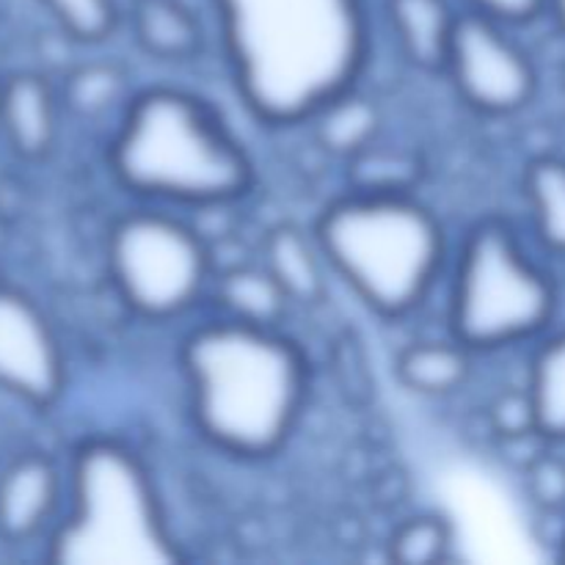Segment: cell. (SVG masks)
<instances>
[{
    "label": "cell",
    "instance_id": "obj_26",
    "mask_svg": "<svg viewBox=\"0 0 565 565\" xmlns=\"http://www.w3.org/2000/svg\"><path fill=\"white\" fill-rule=\"evenodd\" d=\"M546 9H552V17H555V22L565 33V0H550V6H546Z\"/></svg>",
    "mask_w": 565,
    "mask_h": 565
},
{
    "label": "cell",
    "instance_id": "obj_29",
    "mask_svg": "<svg viewBox=\"0 0 565 565\" xmlns=\"http://www.w3.org/2000/svg\"><path fill=\"white\" fill-rule=\"evenodd\" d=\"M563 77H565V72H563Z\"/></svg>",
    "mask_w": 565,
    "mask_h": 565
},
{
    "label": "cell",
    "instance_id": "obj_12",
    "mask_svg": "<svg viewBox=\"0 0 565 565\" xmlns=\"http://www.w3.org/2000/svg\"><path fill=\"white\" fill-rule=\"evenodd\" d=\"M384 9L403 58L423 72L445 70L458 20L450 0H384Z\"/></svg>",
    "mask_w": 565,
    "mask_h": 565
},
{
    "label": "cell",
    "instance_id": "obj_4",
    "mask_svg": "<svg viewBox=\"0 0 565 565\" xmlns=\"http://www.w3.org/2000/svg\"><path fill=\"white\" fill-rule=\"evenodd\" d=\"M323 257L384 318L414 312L445 263V230L408 191H353L315 226Z\"/></svg>",
    "mask_w": 565,
    "mask_h": 565
},
{
    "label": "cell",
    "instance_id": "obj_15",
    "mask_svg": "<svg viewBox=\"0 0 565 565\" xmlns=\"http://www.w3.org/2000/svg\"><path fill=\"white\" fill-rule=\"evenodd\" d=\"M395 373L406 390L423 397H447L472 375V348L461 340L412 342L397 353Z\"/></svg>",
    "mask_w": 565,
    "mask_h": 565
},
{
    "label": "cell",
    "instance_id": "obj_3",
    "mask_svg": "<svg viewBox=\"0 0 565 565\" xmlns=\"http://www.w3.org/2000/svg\"><path fill=\"white\" fill-rule=\"evenodd\" d=\"M116 180L143 199L218 207L248 193L254 166L207 103L177 88L130 99L110 143Z\"/></svg>",
    "mask_w": 565,
    "mask_h": 565
},
{
    "label": "cell",
    "instance_id": "obj_19",
    "mask_svg": "<svg viewBox=\"0 0 565 565\" xmlns=\"http://www.w3.org/2000/svg\"><path fill=\"white\" fill-rule=\"evenodd\" d=\"M524 193L530 199L541 243L565 257V160H533L524 169Z\"/></svg>",
    "mask_w": 565,
    "mask_h": 565
},
{
    "label": "cell",
    "instance_id": "obj_18",
    "mask_svg": "<svg viewBox=\"0 0 565 565\" xmlns=\"http://www.w3.org/2000/svg\"><path fill=\"white\" fill-rule=\"evenodd\" d=\"M527 390L539 434L546 441H565V331L546 340L535 353Z\"/></svg>",
    "mask_w": 565,
    "mask_h": 565
},
{
    "label": "cell",
    "instance_id": "obj_1",
    "mask_svg": "<svg viewBox=\"0 0 565 565\" xmlns=\"http://www.w3.org/2000/svg\"><path fill=\"white\" fill-rule=\"evenodd\" d=\"M237 92L270 125L312 119L367 61L362 0H215Z\"/></svg>",
    "mask_w": 565,
    "mask_h": 565
},
{
    "label": "cell",
    "instance_id": "obj_20",
    "mask_svg": "<svg viewBox=\"0 0 565 565\" xmlns=\"http://www.w3.org/2000/svg\"><path fill=\"white\" fill-rule=\"evenodd\" d=\"M127 75L110 61H88L75 66L64 81V105L83 119H99L125 99Z\"/></svg>",
    "mask_w": 565,
    "mask_h": 565
},
{
    "label": "cell",
    "instance_id": "obj_13",
    "mask_svg": "<svg viewBox=\"0 0 565 565\" xmlns=\"http://www.w3.org/2000/svg\"><path fill=\"white\" fill-rule=\"evenodd\" d=\"M132 36L158 61H191L202 53L199 17L182 0H132Z\"/></svg>",
    "mask_w": 565,
    "mask_h": 565
},
{
    "label": "cell",
    "instance_id": "obj_24",
    "mask_svg": "<svg viewBox=\"0 0 565 565\" xmlns=\"http://www.w3.org/2000/svg\"><path fill=\"white\" fill-rule=\"evenodd\" d=\"M524 478H527V491L533 502L544 511H561L565 508V461L552 456V452H541L533 461L524 467Z\"/></svg>",
    "mask_w": 565,
    "mask_h": 565
},
{
    "label": "cell",
    "instance_id": "obj_11",
    "mask_svg": "<svg viewBox=\"0 0 565 565\" xmlns=\"http://www.w3.org/2000/svg\"><path fill=\"white\" fill-rule=\"evenodd\" d=\"M0 132L11 152L25 160L50 154L58 136V99L44 75L17 72L3 81L0 94Z\"/></svg>",
    "mask_w": 565,
    "mask_h": 565
},
{
    "label": "cell",
    "instance_id": "obj_14",
    "mask_svg": "<svg viewBox=\"0 0 565 565\" xmlns=\"http://www.w3.org/2000/svg\"><path fill=\"white\" fill-rule=\"evenodd\" d=\"M323 248L301 226L281 224L265 237V268L292 303H318L326 292Z\"/></svg>",
    "mask_w": 565,
    "mask_h": 565
},
{
    "label": "cell",
    "instance_id": "obj_5",
    "mask_svg": "<svg viewBox=\"0 0 565 565\" xmlns=\"http://www.w3.org/2000/svg\"><path fill=\"white\" fill-rule=\"evenodd\" d=\"M64 565H169L180 561L147 469L116 441H88L72 467V511L50 546Z\"/></svg>",
    "mask_w": 565,
    "mask_h": 565
},
{
    "label": "cell",
    "instance_id": "obj_10",
    "mask_svg": "<svg viewBox=\"0 0 565 565\" xmlns=\"http://www.w3.org/2000/svg\"><path fill=\"white\" fill-rule=\"evenodd\" d=\"M58 469L42 452H25L0 475V535L11 544L44 530L58 505Z\"/></svg>",
    "mask_w": 565,
    "mask_h": 565
},
{
    "label": "cell",
    "instance_id": "obj_9",
    "mask_svg": "<svg viewBox=\"0 0 565 565\" xmlns=\"http://www.w3.org/2000/svg\"><path fill=\"white\" fill-rule=\"evenodd\" d=\"M0 390L47 408L64 390V353L42 309L0 285Z\"/></svg>",
    "mask_w": 565,
    "mask_h": 565
},
{
    "label": "cell",
    "instance_id": "obj_22",
    "mask_svg": "<svg viewBox=\"0 0 565 565\" xmlns=\"http://www.w3.org/2000/svg\"><path fill=\"white\" fill-rule=\"evenodd\" d=\"M50 11L61 31L83 44L103 42L119 22L116 0H39Z\"/></svg>",
    "mask_w": 565,
    "mask_h": 565
},
{
    "label": "cell",
    "instance_id": "obj_23",
    "mask_svg": "<svg viewBox=\"0 0 565 565\" xmlns=\"http://www.w3.org/2000/svg\"><path fill=\"white\" fill-rule=\"evenodd\" d=\"M489 423L497 439H519V436L539 434L535 428V408L530 390H505L491 401Z\"/></svg>",
    "mask_w": 565,
    "mask_h": 565
},
{
    "label": "cell",
    "instance_id": "obj_17",
    "mask_svg": "<svg viewBox=\"0 0 565 565\" xmlns=\"http://www.w3.org/2000/svg\"><path fill=\"white\" fill-rule=\"evenodd\" d=\"M309 121H315V141L342 160H353L375 147V136L381 130L379 105L356 88L337 94L323 108L315 110Z\"/></svg>",
    "mask_w": 565,
    "mask_h": 565
},
{
    "label": "cell",
    "instance_id": "obj_16",
    "mask_svg": "<svg viewBox=\"0 0 565 565\" xmlns=\"http://www.w3.org/2000/svg\"><path fill=\"white\" fill-rule=\"evenodd\" d=\"M215 298H218V307L224 309V318L263 326V329H276L292 303L265 265L263 268L257 265L226 268L215 281Z\"/></svg>",
    "mask_w": 565,
    "mask_h": 565
},
{
    "label": "cell",
    "instance_id": "obj_7",
    "mask_svg": "<svg viewBox=\"0 0 565 565\" xmlns=\"http://www.w3.org/2000/svg\"><path fill=\"white\" fill-rule=\"evenodd\" d=\"M213 257L204 237L160 210H132L108 235V270L121 301L147 320H171L196 307Z\"/></svg>",
    "mask_w": 565,
    "mask_h": 565
},
{
    "label": "cell",
    "instance_id": "obj_28",
    "mask_svg": "<svg viewBox=\"0 0 565 565\" xmlns=\"http://www.w3.org/2000/svg\"><path fill=\"white\" fill-rule=\"evenodd\" d=\"M0 94H3V83H0Z\"/></svg>",
    "mask_w": 565,
    "mask_h": 565
},
{
    "label": "cell",
    "instance_id": "obj_21",
    "mask_svg": "<svg viewBox=\"0 0 565 565\" xmlns=\"http://www.w3.org/2000/svg\"><path fill=\"white\" fill-rule=\"evenodd\" d=\"M390 561L401 565H436L452 555V524L436 513H419L406 519L392 533Z\"/></svg>",
    "mask_w": 565,
    "mask_h": 565
},
{
    "label": "cell",
    "instance_id": "obj_2",
    "mask_svg": "<svg viewBox=\"0 0 565 565\" xmlns=\"http://www.w3.org/2000/svg\"><path fill=\"white\" fill-rule=\"evenodd\" d=\"M199 434L237 458H268L290 439L309 390L303 353L276 329L221 318L182 342Z\"/></svg>",
    "mask_w": 565,
    "mask_h": 565
},
{
    "label": "cell",
    "instance_id": "obj_25",
    "mask_svg": "<svg viewBox=\"0 0 565 565\" xmlns=\"http://www.w3.org/2000/svg\"><path fill=\"white\" fill-rule=\"evenodd\" d=\"M467 6L505 25H522V22L535 20L550 6V0H467Z\"/></svg>",
    "mask_w": 565,
    "mask_h": 565
},
{
    "label": "cell",
    "instance_id": "obj_27",
    "mask_svg": "<svg viewBox=\"0 0 565 565\" xmlns=\"http://www.w3.org/2000/svg\"><path fill=\"white\" fill-rule=\"evenodd\" d=\"M561 561L565 563V541H563V552H561Z\"/></svg>",
    "mask_w": 565,
    "mask_h": 565
},
{
    "label": "cell",
    "instance_id": "obj_6",
    "mask_svg": "<svg viewBox=\"0 0 565 565\" xmlns=\"http://www.w3.org/2000/svg\"><path fill=\"white\" fill-rule=\"evenodd\" d=\"M557 292L502 221H480L458 252L450 323L472 351L519 345L550 326Z\"/></svg>",
    "mask_w": 565,
    "mask_h": 565
},
{
    "label": "cell",
    "instance_id": "obj_8",
    "mask_svg": "<svg viewBox=\"0 0 565 565\" xmlns=\"http://www.w3.org/2000/svg\"><path fill=\"white\" fill-rule=\"evenodd\" d=\"M505 22L480 11H458L447 66L458 97L486 116L527 108L539 88L530 55L508 36Z\"/></svg>",
    "mask_w": 565,
    "mask_h": 565
}]
</instances>
